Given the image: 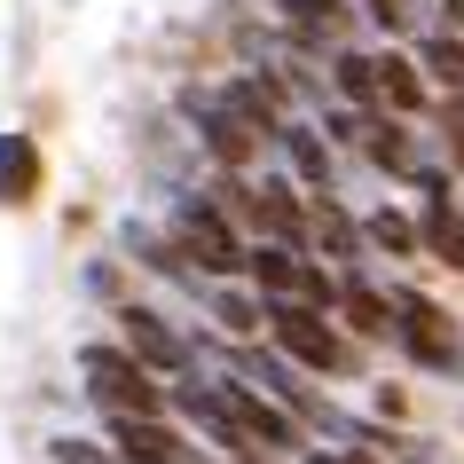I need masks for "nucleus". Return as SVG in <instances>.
Wrapping results in <instances>:
<instances>
[{"label":"nucleus","instance_id":"obj_14","mask_svg":"<svg viewBox=\"0 0 464 464\" xmlns=\"http://www.w3.org/2000/svg\"><path fill=\"white\" fill-rule=\"evenodd\" d=\"M339 315L354 323L362 339H393V292H370L362 276H354V284L339 292Z\"/></svg>","mask_w":464,"mask_h":464},{"label":"nucleus","instance_id":"obj_13","mask_svg":"<svg viewBox=\"0 0 464 464\" xmlns=\"http://www.w3.org/2000/svg\"><path fill=\"white\" fill-rule=\"evenodd\" d=\"M378 102H386V111H401V119H410V111H425V72H417L410 55H378Z\"/></svg>","mask_w":464,"mask_h":464},{"label":"nucleus","instance_id":"obj_5","mask_svg":"<svg viewBox=\"0 0 464 464\" xmlns=\"http://www.w3.org/2000/svg\"><path fill=\"white\" fill-rule=\"evenodd\" d=\"M268 339L284 346L299 370H323V378H346V370H354V346H346L315 307H268Z\"/></svg>","mask_w":464,"mask_h":464},{"label":"nucleus","instance_id":"obj_3","mask_svg":"<svg viewBox=\"0 0 464 464\" xmlns=\"http://www.w3.org/2000/svg\"><path fill=\"white\" fill-rule=\"evenodd\" d=\"M252 292H260V307H315V315H339L346 284H331L315 260H299V252H284V245H252Z\"/></svg>","mask_w":464,"mask_h":464},{"label":"nucleus","instance_id":"obj_22","mask_svg":"<svg viewBox=\"0 0 464 464\" xmlns=\"http://www.w3.org/2000/svg\"><path fill=\"white\" fill-rule=\"evenodd\" d=\"M245 464H268V457H245Z\"/></svg>","mask_w":464,"mask_h":464},{"label":"nucleus","instance_id":"obj_10","mask_svg":"<svg viewBox=\"0 0 464 464\" xmlns=\"http://www.w3.org/2000/svg\"><path fill=\"white\" fill-rule=\"evenodd\" d=\"M417 237H425V260H433V268H457V276H464V205L449 197V181H440V189H425Z\"/></svg>","mask_w":464,"mask_h":464},{"label":"nucleus","instance_id":"obj_16","mask_svg":"<svg viewBox=\"0 0 464 464\" xmlns=\"http://www.w3.org/2000/svg\"><path fill=\"white\" fill-rule=\"evenodd\" d=\"M331 79H339V95H346V102H378V55L339 48V55H331Z\"/></svg>","mask_w":464,"mask_h":464},{"label":"nucleus","instance_id":"obj_8","mask_svg":"<svg viewBox=\"0 0 464 464\" xmlns=\"http://www.w3.org/2000/svg\"><path fill=\"white\" fill-rule=\"evenodd\" d=\"M181 111L197 119V134H205V150L220 158V173H237V166L252 158V150H260V134H252V126L237 119L228 102H213V95H181Z\"/></svg>","mask_w":464,"mask_h":464},{"label":"nucleus","instance_id":"obj_18","mask_svg":"<svg viewBox=\"0 0 464 464\" xmlns=\"http://www.w3.org/2000/svg\"><path fill=\"white\" fill-rule=\"evenodd\" d=\"M378 32H425V0H370Z\"/></svg>","mask_w":464,"mask_h":464},{"label":"nucleus","instance_id":"obj_12","mask_svg":"<svg viewBox=\"0 0 464 464\" xmlns=\"http://www.w3.org/2000/svg\"><path fill=\"white\" fill-rule=\"evenodd\" d=\"M307 228H315V245L331 252V260H346V268H354V260H362V245H370V237L339 213V205H331V197H315V205H307Z\"/></svg>","mask_w":464,"mask_h":464},{"label":"nucleus","instance_id":"obj_6","mask_svg":"<svg viewBox=\"0 0 464 464\" xmlns=\"http://www.w3.org/2000/svg\"><path fill=\"white\" fill-rule=\"evenodd\" d=\"M119 346L134 354V362L166 370V378H181V370H189V339H181L158 307H119Z\"/></svg>","mask_w":464,"mask_h":464},{"label":"nucleus","instance_id":"obj_21","mask_svg":"<svg viewBox=\"0 0 464 464\" xmlns=\"http://www.w3.org/2000/svg\"><path fill=\"white\" fill-rule=\"evenodd\" d=\"M299 464H378V457H362V449H307Z\"/></svg>","mask_w":464,"mask_h":464},{"label":"nucleus","instance_id":"obj_4","mask_svg":"<svg viewBox=\"0 0 464 464\" xmlns=\"http://www.w3.org/2000/svg\"><path fill=\"white\" fill-rule=\"evenodd\" d=\"M173 252L197 260V268H213V276H252V252L228 237V220H220L205 197H181V205H173Z\"/></svg>","mask_w":464,"mask_h":464},{"label":"nucleus","instance_id":"obj_17","mask_svg":"<svg viewBox=\"0 0 464 464\" xmlns=\"http://www.w3.org/2000/svg\"><path fill=\"white\" fill-rule=\"evenodd\" d=\"M284 16H292V32H307V40H339L346 0H284Z\"/></svg>","mask_w":464,"mask_h":464},{"label":"nucleus","instance_id":"obj_20","mask_svg":"<svg viewBox=\"0 0 464 464\" xmlns=\"http://www.w3.org/2000/svg\"><path fill=\"white\" fill-rule=\"evenodd\" d=\"M55 464H119V457H102L95 440H79V433H63V440H55Z\"/></svg>","mask_w":464,"mask_h":464},{"label":"nucleus","instance_id":"obj_9","mask_svg":"<svg viewBox=\"0 0 464 464\" xmlns=\"http://www.w3.org/2000/svg\"><path fill=\"white\" fill-rule=\"evenodd\" d=\"M111 449H119V464H197V449L166 433L158 417H111Z\"/></svg>","mask_w":464,"mask_h":464},{"label":"nucleus","instance_id":"obj_7","mask_svg":"<svg viewBox=\"0 0 464 464\" xmlns=\"http://www.w3.org/2000/svg\"><path fill=\"white\" fill-rule=\"evenodd\" d=\"M40 197H48V158L24 126H8L0 134V213H32Z\"/></svg>","mask_w":464,"mask_h":464},{"label":"nucleus","instance_id":"obj_19","mask_svg":"<svg viewBox=\"0 0 464 464\" xmlns=\"http://www.w3.org/2000/svg\"><path fill=\"white\" fill-rule=\"evenodd\" d=\"M213 315L228 323V331H237V339H245V331H260V323H268V307H252L245 292H213Z\"/></svg>","mask_w":464,"mask_h":464},{"label":"nucleus","instance_id":"obj_2","mask_svg":"<svg viewBox=\"0 0 464 464\" xmlns=\"http://www.w3.org/2000/svg\"><path fill=\"white\" fill-rule=\"evenodd\" d=\"M79 378H87V393H95L111 417H158V410H166L158 370L134 362L126 346H79Z\"/></svg>","mask_w":464,"mask_h":464},{"label":"nucleus","instance_id":"obj_15","mask_svg":"<svg viewBox=\"0 0 464 464\" xmlns=\"http://www.w3.org/2000/svg\"><path fill=\"white\" fill-rule=\"evenodd\" d=\"M362 237L378 252H393V260H417V252H425V237H417V220L410 213H393V205H378V213L362 220Z\"/></svg>","mask_w":464,"mask_h":464},{"label":"nucleus","instance_id":"obj_1","mask_svg":"<svg viewBox=\"0 0 464 464\" xmlns=\"http://www.w3.org/2000/svg\"><path fill=\"white\" fill-rule=\"evenodd\" d=\"M173 410L197 417L220 449H237V464L268 457V449L307 457V425H299L284 401H268L260 386H245V378H189V386H173Z\"/></svg>","mask_w":464,"mask_h":464},{"label":"nucleus","instance_id":"obj_11","mask_svg":"<svg viewBox=\"0 0 464 464\" xmlns=\"http://www.w3.org/2000/svg\"><path fill=\"white\" fill-rule=\"evenodd\" d=\"M276 142H284V158H292V173L307 181V189H315V197H331V142H323L315 126L284 119V134H276Z\"/></svg>","mask_w":464,"mask_h":464}]
</instances>
